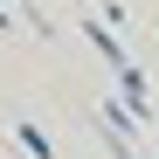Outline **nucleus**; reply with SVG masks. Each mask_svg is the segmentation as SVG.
Returning a JSON list of instances; mask_svg holds the SVG:
<instances>
[{
	"label": "nucleus",
	"mask_w": 159,
	"mask_h": 159,
	"mask_svg": "<svg viewBox=\"0 0 159 159\" xmlns=\"http://www.w3.org/2000/svg\"><path fill=\"white\" fill-rule=\"evenodd\" d=\"M21 145H28L35 159H56V145H48V139H42V131H35V125H21Z\"/></svg>",
	"instance_id": "obj_1"
}]
</instances>
